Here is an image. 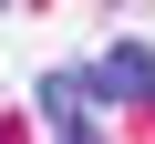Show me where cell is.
<instances>
[{
	"instance_id": "1",
	"label": "cell",
	"mask_w": 155,
	"mask_h": 144,
	"mask_svg": "<svg viewBox=\"0 0 155 144\" xmlns=\"http://www.w3.org/2000/svg\"><path fill=\"white\" fill-rule=\"evenodd\" d=\"M93 93L124 103V113H145V103H155V52H145V41H114V52L93 62Z\"/></svg>"
},
{
	"instance_id": "3",
	"label": "cell",
	"mask_w": 155,
	"mask_h": 144,
	"mask_svg": "<svg viewBox=\"0 0 155 144\" xmlns=\"http://www.w3.org/2000/svg\"><path fill=\"white\" fill-rule=\"evenodd\" d=\"M0 11H11V0H0Z\"/></svg>"
},
{
	"instance_id": "2",
	"label": "cell",
	"mask_w": 155,
	"mask_h": 144,
	"mask_svg": "<svg viewBox=\"0 0 155 144\" xmlns=\"http://www.w3.org/2000/svg\"><path fill=\"white\" fill-rule=\"evenodd\" d=\"M93 103H104L93 72H41V134H62V144L93 134Z\"/></svg>"
}]
</instances>
